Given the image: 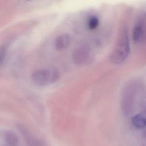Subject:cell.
Wrapping results in <instances>:
<instances>
[{
    "label": "cell",
    "mask_w": 146,
    "mask_h": 146,
    "mask_svg": "<svg viewBox=\"0 0 146 146\" xmlns=\"http://www.w3.org/2000/svg\"><path fill=\"white\" fill-rule=\"evenodd\" d=\"M129 51L130 45L128 33L126 30H124L110 56L111 62L115 64L123 63L128 56Z\"/></svg>",
    "instance_id": "1"
},
{
    "label": "cell",
    "mask_w": 146,
    "mask_h": 146,
    "mask_svg": "<svg viewBox=\"0 0 146 146\" xmlns=\"http://www.w3.org/2000/svg\"><path fill=\"white\" fill-rule=\"evenodd\" d=\"M59 78L57 70L53 68H42L34 71L31 76L33 83L40 87H44L55 82Z\"/></svg>",
    "instance_id": "2"
},
{
    "label": "cell",
    "mask_w": 146,
    "mask_h": 146,
    "mask_svg": "<svg viewBox=\"0 0 146 146\" xmlns=\"http://www.w3.org/2000/svg\"><path fill=\"white\" fill-rule=\"evenodd\" d=\"M134 91L132 84H128L123 88L121 96V107L123 112L125 115L129 114L132 110Z\"/></svg>",
    "instance_id": "3"
},
{
    "label": "cell",
    "mask_w": 146,
    "mask_h": 146,
    "mask_svg": "<svg viewBox=\"0 0 146 146\" xmlns=\"http://www.w3.org/2000/svg\"><path fill=\"white\" fill-rule=\"evenodd\" d=\"M91 58L90 50L86 45L79 46L72 53V60L76 64L79 66L87 64L90 61Z\"/></svg>",
    "instance_id": "4"
},
{
    "label": "cell",
    "mask_w": 146,
    "mask_h": 146,
    "mask_svg": "<svg viewBox=\"0 0 146 146\" xmlns=\"http://www.w3.org/2000/svg\"><path fill=\"white\" fill-rule=\"evenodd\" d=\"M18 128L29 145L30 146H44L43 141L34 135L26 127L23 125H19Z\"/></svg>",
    "instance_id": "5"
},
{
    "label": "cell",
    "mask_w": 146,
    "mask_h": 146,
    "mask_svg": "<svg viewBox=\"0 0 146 146\" xmlns=\"http://www.w3.org/2000/svg\"><path fill=\"white\" fill-rule=\"evenodd\" d=\"M145 22L146 13L144 12L139 17L133 30L132 38L135 42H139L140 40L144 30Z\"/></svg>",
    "instance_id": "6"
},
{
    "label": "cell",
    "mask_w": 146,
    "mask_h": 146,
    "mask_svg": "<svg viewBox=\"0 0 146 146\" xmlns=\"http://www.w3.org/2000/svg\"><path fill=\"white\" fill-rule=\"evenodd\" d=\"M70 41V37L68 34H62L56 39L55 41V48L58 51L65 50L69 46Z\"/></svg>",
    "instance_id": "7"
},
{
    "label": "cell",
    "mask_w": 146,
    "mask_h": 146,
    "mask_svg": "<svg viewBox=\"0 0 146 146\" xmlns=\"http://www.w3.org/2000/svg\"><path fill=\"white\" fill-rule=\"evenodd\" d=\"M3 138L5 146H17L18 145V137L16 133L11 131H5Z\"/></svg>",
    "instance_id": "8"
},
{
    "label": "cell",
    "mask_w": 146,
    "mask_h": 146,
    "mask_svg": "<svg viewBox=\"0 0 146 146\" xmlns=\"http://www.w3.org/2000/svg\"><path fill=\"white\" fill-rule=\"evenodd\" d=\"M132 123L137 128H143L146 125V118L141 115H136L132 118Z\"/></svg>",
    "instance_id": "9"
},
{
    "label": "cell",
    "mask_w": 146,
    "mask_h": 146,
    "mask_svg": "<svg viewBox=\"0 0 146 146\" xmlns=\"http://www.w3.org/2000/svg\"><path fill=\"white\" fill-rule=\"evenodd\" d=\"M99 25V19L97 17L92 16L90 18L88 22V27L90 30H94Z\"/></svg>",
    "instance_id": "10"
},
{
    "label": "cell",
    "mask_w": 146,
    "mask_h": 146,
    "mask_svg": "<svg viewBox=\"0 0 146 146\" xmlns=\"http://www.w3.org/2000/svg\"><path fill=\"white\" fill-rule=\"evenodd\" d=\"M6 55V50L3 48H1V52H0V62L1 64H2Z\"/></svg>",
    "instance_id": "11"
},
{
    "label": "cell",
    "mask_w": 146,
    "mask_h": 146,
    "mask_svg": "<svg viewBox=\"0 0 146 146\" xmlns=\"http://www.w3.org/2000/svg\"><path fill=\"white\" fill-rule=\"evenodd\" d=\"M26 1H32V0H26Z\"/></svg>",
    "instance_id": "12"
}]
</instances>
